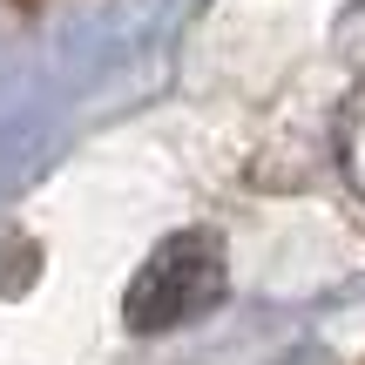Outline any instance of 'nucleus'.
<instances>
[{"label": "nucleus", "mask_w": 365, "mask_h": 365, "mask_svg": "<svg viewBox=\"0 0 365 365\" xmlns=\"http://www.w3.org/2000/svg\"><path fill=\"white\" fill-rule=\"evenodd\" d=\"M223 291V257L203 230L196 237H176L149 257V271L135 277L129 291V325L156 331V325H176V318H196L203 304H217Z\"/></svg>", "instance_id": "f257e3e1"}]
</instances>
